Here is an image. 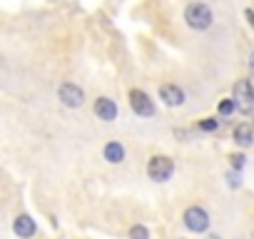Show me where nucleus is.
<instances>
[{"mask_svg": "<svg viewBox=\"0 0 254 239\" xmlns=\"http://www.w3.org/2000/svg\"><path fill=\"white\" fill-rule=\"evenodd\" d=\"M130 105H132L135 115H140V117H152L155 115V105L147 97V92H142V90H132L130 92Z\"/></svg>", "mask_w": 254, "mask_h": 239, "instance_id": "6", "label": "nucleus"}, {"mask_svg": "<svg viewBox=\"0 0 254 239\" xmlns=\"http://www.w3.org/2000/svg\"><path fill=\"white\" fill-rule=\"evenodd\" d=\"M234 105L244 115H252L254 112V92L249 87V80H242V82L234 85Z\"/></svg>", "mask_w": 254, "mask_h": 239, "instance_id": "3", "label": "nucleus"}, {"mask_svg": "<svg viewBox=\"0 0 254 239\" xmlns=\"http://www.w3.org/2000/svg\"><path fill=\"white\" fill-rule=\"evenodd\" d=\"M185 20H187V25H190L192 30H207L214 18H212V10H209L204 3H192V5H187V10H185Z\"/></svg>", "mask_w": 254, "mask_h": 239, "instance_id": "1", "label": "nucleus"}, {"mask_svg": "<svg viewBox=\"0 0 254 239\" xmlns=\"http://www.w3.org/2000/svg\"><path fill=\"white\" fill-rule=\"evenodd\" d=\"M172 172H175V165H172V160L165 157V155H157V157H152V160L147 162V175H150V179H155V182H167V179L172 177Z\"/></svg>", "mask_w": 254, "mask_h": 239, "instance_id": "2", "label": "nucleus"}, {"mask_svg": "<svg viewBox=\"0 0 254 239\" xmlns=\"http://www.w3.org/2000/svg\"><path fill=\"white\" fill-rule=\"evenodd\" d=\"M234 107H237L234 100H224V102H219V112H222V115H229Z\"/></svg>", "mask_w": 254, "mask_h": 239, "instance_id": "13", "label": "nucleus"}, {"mask_svg": "<svg viewBox=\"0 0 254 239\" xmlns=\"http://www.w3.org/2000/svg\"><path fill=\"white\" fill-rule=\"evenodd\" d=\"M244 15H247V20H249V25H252V28H254V10H247V13H244Z\"/></svg>", "mask_w": 254, "mask_h": 239, "instance_id": "16", "label": "nucleus"}, {"mask_svg": "<svg viewBox=\"0 0 254 239\" xmlns=\"http://www.w3.org/2000/svg\"><path fill=\"white\" fill-rule=\"evenodd\" d=\"M229 160H232V167H237V170L244 167V155H229Z\"/></svg>", "mask_w": 254, "mask_h": 239, "instance_id": "14", "label": "nucleus"}, {"mask_svg": "<svg viewBox=\"0 0 254 239\" xmlns=\"http://www.w3.org/2000/svg\"><path fill=\"white\" fill-rule=\"evenodd\" d=\"M58 97H60V102L65 105V107H82V102H85V92L77 87V85H72V82H63L60 87H58Z\"/></svg>", "mask_w": 254, "mask_h": 239, "instance_id": "5", "label": "nucleus"}, {"mask_svg": "<svg viewBox=\"0 0 254 239\" xmlns=\"http://www.w3.org/2000/svg\"><path fill=\"white\" fill-rule=\"evenodd\" d=\"M204 239H222V237H219V234H207Z\"/></svg>", "mask_w": 254, "mask_h": 239, "instance_id": "18", "label": "nucleus"}, {"mask_svg": "<svg viewBox=\"0 0 254 239\" xmlns=\"http://www.w3.org/2000/svg\"><path fill=\"white\" fill-rule=\"evenodd\" d=\"M105 160L112 162V165L122 162V160H125V147H122L120 142H107V145H105Z\"/></svg>", "mask_w": 254, "mask_h": 239, "instance_id": "11", "label": "nucleus"}, {"mask_svg": "<svg viewBox=\"0 0 254 239\" xmlns=\"http://www.w3.org/2000/svg\"><path fill=\"white\" fill-rule=\"evenodd\" d=\"M95 115L100 120H105V122H112V120L117 117V105L107 97H97L95 100Z\"/></svg>", "mask_w": 254, "mask_h": 239, "instance_id": "7", "label": "nucleus"}, {"mask_svg": "<svg viewBox=\"0 0 254 239\" xmlns=\"http://www.w3.org/2000/svg\"><path fill=\"white\" fill-rule=\"evenodd\" d=\"M13 232L20 237V239H30L35 234V222L28 217V214H18L15 222H13Z\"/></svg>", "mask_w": 254, "mask_h": 239, "instance_id": "9", "label": "nucleus"}, {"mask_svg": "<svg viewBox=\"0 0 254 239\" xmlns=\"http://www.w3.org/2000/svg\"><path fill=\"white\" fill-rule=\"evenodd\" d=\"M217 125H219L217 120H204V122H199V127H202V130H207V132H212Z\"/></svg>", "mask_w": 254, "mask_h": 239, "instance_id": "15", "label": "nucleus"}, {"mask_svg": "<svg viewBox=\"0 0 254 239\" xmlns=\"http://www.w3.org/2000/svg\"><path fill=\"white\" fill-rule=\"evenodd\" d=\"M249 67H252V77H254V53L249 55Z\"/></svg>", "mask_w": 254, "mask_h": 239, "instance_id": "17", "label": "nucleus"}, {"mask_svg": "<svg viewBox=\"0 0 254 239\" xmlns=\"http://www.w3.org/2000/svg\"><path fill=\"white\" fill-rule=\"evenodd\" d=\"M130 239H150V232H147V227H142V224H135V227L130 229Z\"/></svg>", "mask_w": 254, "mask_h": 239, "instance_id": "12", "label": "nucleus"}, {"mask_svg": "<svg viewBox=\"0 0 254 239\" xmlns=\"http://www.w3.org/2000/svg\"><path fill=\"white\" fill-rule=\"evenodd\" d=\"M185 227L190 229V232H207V227H209V214H207V209H202V207H190L187 212H185Z\"/></svg>", "mask_w": 254, "mask_h": 239, "instance_id": "4", "label": "nucleus"}, {"mask_svg": "<svg viewBox=\"0 0 254 239\" xmlns=\"http://www.w3.org/2000/svg\"><path fill=\"white\" fill-rule=\"evenodd\" d=\"M160 97H162V102L170 105V107H180V105L185 102V92H182L177 85H162V87H160Z\"/></svg>", "mask_w": 254, "mask_h": 239, "instance_id": "8", "label": "nucleus"}, {"mask_svg": "<svg viewBox=\"0 0 254 239\" xmlns=\"http://www.w3.org/2000/svg\"><path fill=\"white\" fill-rule=\"evenodd\" d=\"M234 142H237L239 147H249V145L254 142V130H252V125L242 122L239 127H234Z\"/></svg>", "mask_w": 254, "mask_h": 239, "instance_id": "10", "label": "nucleus"}]
</instances>
